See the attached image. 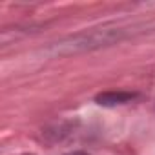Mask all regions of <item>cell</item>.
Here are the masks:
<instances>
[{
    "mask_svg": "<svg viewBox=\"0 0 155 155\" xmlns=\"http://www.w3.org/2000/svg\"><path fill=\"white\" fill-rule=\"evenodd\" d=\"M126 37H128V31L124 28H93L81 33L68 35L53 42L48 48V53L51 57H71V55L90 53L95 49L115 46Z\"/></svg>",
    "mask_w": 155,
    "mask_h": 155,
    "instance_id": "6da1fadb",
    "label": "cell"
},
{
    "mask_svg": "<svg viewBox=\"0 0 155 155\" xmlns=\"http://www.w3.org/2000/svg\"><path fill=\"white\" fill-rule=\"evenodd\" d=\"M66 155H88L86 151H69V153H66Z\"/></svg>",
    "mask_w": 155,
    "mask_h": 155,
    "instance_id": "3957f363",
    "label": "cell"
},
{
    "mask_svg": "<svg viewBox=\"0 0 155 155\" xmlns=\"http://www.w3.org/2000/svg\"><path fill=\"white\" fill-rule=\"evenodd\" d=\"M135 99V93H130V91H104L101 95H97V102L101 106H120V104H126V102H131Z\"/></svg>",
    "mask_w": 155,
    "mask_h": 155,
    "instance_id": "7a4b0ae2",
    "label": "cell"
}]
</instances>
